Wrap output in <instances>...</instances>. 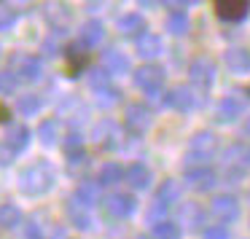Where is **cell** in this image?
<instances>
[{
  "instance_id": "obj_1",
  "label": "cell",
  "mask_w": 250,
  "mask_h": 239,
  "mask_svg": "<svg viewBox=\"0 0 250 239\" xmlns=\"http://www.w3.org/2000/svg\"><path fill=\"white\" fill-rule=\"evenodd\" d=\"M19 191H22L24 196H43L49 194L51 188H54L57 183V172H54V164L46 161V159H35V161H30L27 167L19 169Z\"/></svg>"
},
{
  "instance_id": "obj_2",
  "label": "cell",
  "mask_w": 250,
  "mask_h": 239,
  "mask_svg": "<svg viewBox=\"0 0 250 239\" xmlns=\"http://www.w3.org/2000/svg\"><path fill=\"white\" fill-rule=\"evenodd\" d=\"M221 151L218 135L210 129H199L191 135L188 148H186V161L188 167H210V161L215 159V153Z\"/></svg>"
},
{
  "instance_id": "obj_3",
  "label": "cell",
  "mask_w": 250,
  "mask_h": 239,
  "mask_svg": "<svg viewBox=\"0 0 250 239\" xmlns=\"http://www.w3.org/2000/svg\"><path fill=\"white\" fill-rule=\"evenodd\" d=\"M8 73H11L17 81L33 83L43 76V62L38 54H27V51H14L8 57Z\"/></svg>"
},
{
  "instance_id": "obj_4",
  "label": "cell",
  "mask_w": 250,
  "mask_h": 239,
  "mask_svg": "<svg viewBox=\"0 0 250 239\" xmlns=\"http://www.w3.org/2000/svg\"><path fill=\"white\" fill-rule=\"evenodd\" d=\"M239 212H242V207H239V199L234 194H215L210 199V204H207V215L218 226H226V228L234 220H239Z\"/></svg>"
},
{
  "instance_id": "obj_5",
  "label": "cell",
  "mask_w": 250,
  "mask_h": 239,
  "mask_svg": "<svg viewBox=\"0 0 250 239\" xmlns=\"http://www.w3.org/2000/svg\"><path fill=\"white\" fill-rule=\"evenodd\" d=\"M164 70L156 65V62H146L135 70V86L140 89L146 97H162L167 89H164Z\"/></svg>"
},
{
  "instance_id": "obj_6",
  "label": "cell",
  "mask_w": 250,
  "mask_h": 239,
  "mask_svg": "<svg viewBox=\"0 0 250 239\" xmlns=\"http://www.w3.org/2000/svg\"><path fill=\"white\" fill-rule=\"evenodd\" d=\"M153 124V113L146 102H129L124 108V119H121V126H124L126 135L132 137H143Z\"/></svg>"
},
{
  "instance_id": "obj_7",
  "label": "cell",
  "mask_w": 250,
  "mask_h": 239,
  "mask_svg": "<svg viewBox=\"0 0 250 239\" xmlns=\"http://www.w3.org/2000/svg\"><path fill=\"white\" fill-rule=\"evenodd\" d=\"M162 97H164V105H167V108H172V110H178V113H188V110H196L202 105L199 92L188 89L186 83H178V86L167 89Z\"/></svg>"
},
{
  "instance_id": "obj_8",
  "label": "cell",
  "mask_w": 250,
  "mask_h": 239,
  "mask_svg": "<svg viewBox=\"0 0 250 239\" xmlns=\"http://www.w3.org/2000/svg\"><path fill=\"white\" fill-rule=\"evenodd\" d=\"M62 62H65V76L78 78L89 65H92V54H89V49H83L78 40H73V43H67L65 49H62Z\"/></svg>"
},
{
  "instance_id": "obj_9",
  "label": "cell",
  "mask_w": 250,
  "mask_h": 239,
  "mask_svg": "<svg viewBox=\"0 0 250 239\" xmlns=\"http://www.w3.org/2000/svg\"><path fill=\"white\" fill-rule=\"evenodd\" d=\"M215 73H218V67L210 57H196L188 65V81L194 83L199 92H210L212 83H215Z\"/></svg>"
},
{
  "instance_id": "obj_10",
  "label": "cell",
  "mask_w": 250,
  "mask_h": 239,
  "mask_svg": "<svg viewBox=\"0 0 250 239\" xmlns=\"http://www.w3.org/2000/svg\"><path fill=\"white\" fill-rule=\"evenodd\" d=\"M103 210L108 212L110 218H116V220H124V218L135 215L137 199H135V194H129V191H116V194H108L103 199Z\"/></svg>"
},
{
  "instance_id": "obj_11",
  "label": "cell",
  "mask_w": 250,
  "mask_h": 239,
  "mask_svg": "<svg viewBox=\"0 0 250 239\" xmlns=\"http://www.w3.org/2000/svg\"><path fill=\"white\" fill-rule=\"evenodd\" d=\"M207 204H199V201H180L178 204V226L188 228V231H199L207 220Z\"/></svg>"
},
{
  "instance_id": "obj_12",
  "label": "cell",
  "mask_w": 250,
  "mask_h": 239,
  "mask_svg": "<svg viewBox=\"0 0 250 239\" xmlns=\"http://www.w3.org/2000/svg\"><path fill=\"white\" fill-rule=\"evenodd\" d=\"M218 172L210 167H186V185L194 194H210L218 185Z\"/></svg>"
},
{
  "instance_id": "obj_13",
  "label": "cell",
  "mask_w": 250,
  "mask_h": 239,
  "mask_svg": "<svg viewBox=\"0 0 250 239\" xmlns=\"http://www.w3.org/2000/svg\"><path fill=\"white\" fill-rule=\"evenodd\" d=\"M210 8L221 22H242L250 14V0H215Z\"/></svg>"
},
{
  "instance_id": "obj_14",
  "label": "cell",
  "mask_w": 250,
  "mask_h": 239,
  "mask_svg": "<svg viewBox=\"0 0 250 239\" xmlns=\"http://www.w3.org/2000/svg\"><path fill=\"white\" fill-rule=\"evenodd\" d=\"M121 132H124V126L113 124V121H100V124L94 126L92 137H94L100 151H116V148L121 145Z\"/></svg>"
},
{
  "instance_id": "obj_15",
  "label": "cell",
  "mask_w": 250,
  "mask_h": 239,
  "mask_svg": "<svg viewBox=\"0 0 250 239\" xmlns=\"http://www.w3.org/2000/svg\"><path fill=\"white\" fill-rule=\"evenodd\" d=\"M124 183L132 191H146L153 185V172L146 161H129L124 167Z\"/></svg>"
},
{
  "instance_id": "obj_16",
  "label": "cell",
  "mask_w": 250,
  "mask_h": 239,
  "mask_svg": "<svg viewBox=\"0 0 250 239\" xmlns=\"http://www.w3.org/2000/svg\"><path fill=\"white\" fill-rule=\"evenodd\" d=\"M242 113H245V100L237 97V94H226V97H221V102L215 108V121L218 124H231V121L242 119Z\"/></svg>"
},
{
  "instance_id": "obj_17",
  "label": "cell",
  "mask_w": 250,
  "mask_h": 239,
  "mask_svg": "<svg viewBox=\"0 0 250 239\" xmlns=\"http://www.w3.org/2000/svg\"><path fill=\"white\" fill-rule=\"evenodd\" d=\"M135 51L143 57L146 62H153L156 57H162L164 54V40H162V35H156V33H143L140 38H135Z\"/></svg>"
},
{
  "instance_id": "obj_18",
  "label": "cell",
  "mask_w": 250,
  "mask_h": 239,
  "mask_svg": "<svg viewBox=\"0 0 250 239\" xmlns=\"http://www.w3.org/2000/svg\"><path fill=\"white\" fill-rule=\"evenodd\" d=\"M103 38H105V24L100 19H86L78 27V43L83 49H94L97 43H103Z\"/></svg>"
},
{
  "instance_id": "obj_19",
  "label": "cell",
  "mask_w": 250,
  "mask_h": 239,
  "mask_svg": "<svg viewBox=\"0 0 250 239\" xmlns=\"http://www.w3.org/2000/svg\"><path fill=\"white\" fill-rule=\"evenodd\" d=\"M100 62H103V70L108 73L110 78H113V76H124V73L132 70V67H129V60H126V54H124V51H119V49L103 51Z\"/></svg>"
},
{
  "instance_id": "obj_20",
  "label": "cell",
  "mask_w": 250,
  "mask_h": 239,
  "mask_svg": "<svg viewBox=\"0 0 250 239\" xmlns=\"http://www.w3.org/2000/svg\"><path fill=\"white\" fill-rule=\"evenodd\" d=\"M180 194H183V183H178L175 178H167V180L159 183L153 199L162 201V204H167V207H178L180 204Z\"/></svg>"
},
{
  "instance_id": "obj_21",
  "label": "cell",
  "mask_w": 250,
  "mask_h": 239,
  "mask_svg": "<svg viewBox=\"0 0 250 239\" xmlns=\"http://www.w3.org/2000/svg\"><path fill=\"white\" fill-rule=\"evenodd\" d=\"M223 62H226V67L231 73L245 76V73H250V49H245V46H234V49H229L226 54H223Z\"/></svg>"
},
{
  "instance_id": "obj_22",
  "label": "cell",
  "mask_w": 250,
  "mask_h": 239,
  "mask_svg": "<svg viewBox=\"0 0 250 239\" xmlns=\"http://www.w3.org/2000/svg\"><path fill=\"white\" fill-rule=\"evenodd\" d=\"M116 27H119L121 35H137V38H140L143 33H148L146 17H143L140 11H129V14H124V17H119Z\"/></svg>"
},
{
  "instance_id": "obj_23",
  "label": "cell",
  "mask_w": 250,
  "mask_h": 239,
  "mask_svg": "<svg viewBox=\"0 0 250 239\" xmlns=\"http://www.w3.org/2000/svg\"><path fill=\"white\" fill-rule=\"evenodd\" d=\"M73 201H78L81 207H94L100 201V183L97 180H81L76 188V194H73Z\"/></svg>"
},
{
  "instance_id": "obj_24",
  "label": "cell",
  "mask_w": 250,
  "mask_h": 239,
  "mask_svg": "<svg viewBox=\"0 0 250 239\" xmlns=\"http://www.w3.org/2000/svg\"><path fill=\"white\" fill-rule=\"evenodd\" d=\"M3 140H6V145L11 148L14 153H22L24 148L30 145V140H33V132H30L24 124H14L11 129H8V135L3 137Z\"/></svg>"
},
{
  "instance_id": "obj_25",
  "label": "cell",
  "mask_w": 250,
  "mask_h": 239,
  "mask_svg": "<svg viewBox=\"0 0 250 239\" xmlns=\"http://www.w3.org/2000/svg\"><path fill=\"white\" fill-rule=\"evenodd\" d=\"M121 180H124V164L105 161L103 167H100V172H97L100 188H103V185H116V183H121Z\"/></svg>"
},
{
  "instance_id": "obj_26",
  "label": "cell",
  "mask_w": 250,
  "mask_h": 239,
  "mask_svg": "<svg viewBox=\"0 0 250 239\" xmlns=\"http://www.w3.org/2000/svg\"><path fill=\"white\" fill-rule=\"evenodd\" d=\"M67 220H70L78 231H89V228H92V223H94L86 207H81L78 201H73V199H70V204H67Z\"/></svg>"
},
{
  "instance_id": "obj_27",
  "label": "cell",
  "mask_w": 250,
  "mask_h": 239,
  "mask_svg": "<svg viewBox=\"0 0 250 239\" xmlns=\"http://www.w3.org/2000/svg\"><path fill=\"white\" fill-rule=\"evenodd\" d=\"M38 140L43 145H54L62 140V129H60V119H43L38 124Z\"/></svg>"
},
{
  "instance_id": "obj_28",
  "label": "cell",
  "mask_w": 250,
  "mask_h": 239,
  "mask_svg": "<svg viewBox=\"0 0 250 239\" xmlns=\"http://www.w3.org/2000/svg\"><path fill=\"white\" fill-rule=\"evenodd\" d=\"M22 220H24V215L17 204H11V201H3V204H0V228L11 231V228L22 226Z\"/></svg>"
},
{
  "instance_id": "obj_29",
  "label": "cell",
  "mask_w": 250,
  "mask_h": 239,
  "mask_svg": "<svg viewBox=\"0 0 250 239\" xmlns=\"http://www.w3.org/2000/svg\"><path fill=\"white\" fill-rule=\"evenodd\" d=\"M41 108H43V97L41 94H19L17 102H14V110L19 116H35Z\"/></svg>"
},
{
  "instance_id": "obj_30",
  "label": "cell",
  "mask_w": 250,
  "mask_h": 239,
  "mask_svg": "<svg viewBox=\"0 0 250 239\" xmlns=\"http://www.w3.org/2000/svg\"><path fill=\"white\" fill-rule=\"evenodd\" d=\"M92 92H94V100H97L100 108H113V105L121 102V92L113 86V83H105V86L92 89Z\"/></svg>"
},
{
  "instance_id": "obj_31",
  "label": "cell",
  "mask_w": 250,
  "mask_h": 239,
  "mask_svg": "<svg viewBox=\"0 0 250 239\" xmlns=\"http://www.w3.org/2000/svg\"><path fill=\"white\" fill-rule=\"evenodd\" d=\"M167 33L169 35L188 33V14L186 11H169L167 14Z\"/></svg>"
},
{
  "instance_id": "obj_32",
  "label": "cell",
  "mask_w": 250,
  "mask_h": 239,
  "mask_svg": "<svg viewBox=\"0 0 250 239\" xmlns=\"http://www.w3.org/2000/svg\"><path fill=\"white\" fill-rule=\"evenodd\" d=\"M183 228L178 226V220H162L153 226V239H180Z\"/></svg>"
},
{
  "instance_id": "obj_33",
  "label": "cell",
  "mask_w": 250,
  "mask_h": 239,
  "mask_svg": "<svg viewBox=\"0 0 250 239\" xmlns=\"http://www.w3.org/2000/svg\"><path fill=\"white\" fill-rule=\"evenodd\" d=\"M17 19H19V11L14 6H0V33L11 30L17 24Z\"/></svg>"
},
{
  "instance_id": "obj_34",
  "label": "cell",
  "mask_w": 250,
  "mask_h": 239,
  "mask_svg": "<svg viewBox=\"0 0 250 239\" xmlns=\"http://www.w3.org/2000/svg\"><path fill=\"white\" fill-rule=\"evenodd\" d=\"M17 83L19 81L8 70H0V94H11L14 89H17Z\"/></svg>"
},
{
  "instance_id": "obj_35",
  "label": "cell",
  "mask_w": 250,
  "mask_h": 239,
  "mask_svg": "<svg viewBox=\"0 0 250 239\" xmlns=\"http://www.w3.org/2000/svg\"><path fill=\"white\" fill-rule=\"evenodd\" d=\"M205 239H229V228L226 226H210V228H205Z\"/></svg>"
},
{
  "instance_id": "obj_36",
  "label": "cell",
  "mask_w": 250,
  "mask_h": 239,
  "mask_svg": "<svg viewBox=\"0 0 250 239\" xmlns=\"http://www.w3.org/2000/svg\"><path fill=\"white\" fill-rule=\"evenodd\" d=\"M14 156H17V153L6 145V140H0V167H8V164L14 161Z\"/></svg>"
},
{
  "instance_id": "obj_37",
  "label": "cell",
  "mask_w": 250,
  "mask_h": 239,
  "mask_svg": "<svg viewBox=\"0 0 250 239\" xmlns=\"http://www.w3.org/2000/svg\"><path fill=\"white\" fill-rule=\"evenodd\" d=\"M24 239H43V228L38 223H27V231H24Z\"/></svg>"
},
{
  "instance_id": "obj_38",
  "label": "cell",
  "mask_w": 250,
  "mask_h": 239,
  "mask_svg": "<svg viewBox=\"0 0 250 239\" xmlns=\"http://www.w3.org/2000/svg\"><path fill=\"white\" fill-rule=\"evenodd\" d=\"M11 116H14L11 105H8V102H3V100H0V124H8V121H11Z\"/></svg>"
},
{
  "instance_id": "obj_39",
  "label": "cell",
  "mask_w": 250,
  "mask_h": 239,
  "mask_svg": "<svg viewBox=\"0 0 250 239\" xmlns=\"http://www.w3.org/2000/svg\"><path fill=\"white\" fill-rule=\"evenodd\" d=\"M245 132L250 135V116H248V121H245Z\"/></svg>"
},
{
  "instance_id": "obj_40",
  "label": "cell",
  "mask_w": 250,
  "mask_h": 239,
  "mask_svg": "<svg viewBox=\"0 0 250 239\" xmlns=\"http://www.w3.org/2000/svg\"><path fill=\"white\" fill-rule=\"evenodd\" d=\"M248 167H250V148H248Z\"/></svg>"
},
{
  "instance_id": "obj_41",
  "label": "cell",
  "mask_w": 250,
  "mask_h": 239,
  "mask_svg": "<svg viewBox=\"0 0 250 239\" xmlns=\"http://www.w3.org/2000/svg\"><path fill=\"white\" fill-rule=\"evenodd\" d=\"M137 239H151V237H137Z\"/></svg>"
},
{
  "instance_id": "obj_42",
  "label": "cell",
  "mask_w": 250,
  "mask_h": 239,
  "mask_svg": "<svg viewBox=\"0 0 250 239\" xmlns=\"http://www.w3.org/2000/svg\"><path fill=\"white\" fill-rule=\"evenodd\" d=\"M0 57H3V46H0Z\"/></svg>"
},
{
  "instance_id": "obj_43",
  "label": "cell",
  "mask_w": 250,
  "mask_h": 239,
  "mask_svg": "<svg viewBox=\"0 0 250 239\" xmlns=\"http://www.w3.org/2000/svg\"><path fill=\"white\" fill-rule=\"evenodd\" d=\"M248 94H250V89H248Z\"/></svg>"
}]
</instances>
